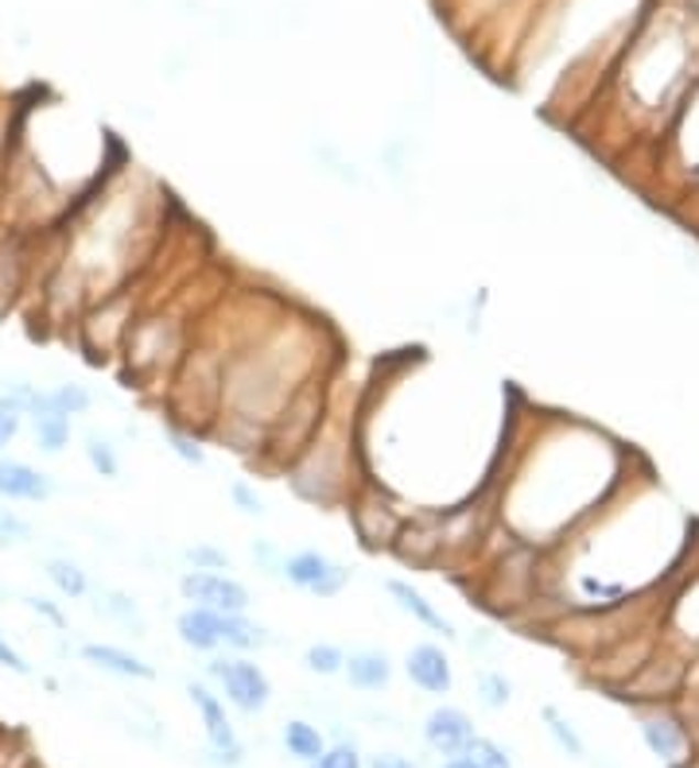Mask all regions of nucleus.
Returning <instances> with one entry per match:
<instances>
[{
  "instance_id": "nucleus-1",
  "label": "nucleus",
  "mask_w": 699,
  "mask_h": 768,
  "mask_svg": "<svg viewBox=\"0 0 699 768\" xmlns=\"http://www.w3.org/2000/svg\"><path fill=\"white\" fill-rule=\"evenodd\" d=\"M630 482L625 450L599 427L568 416L505 412L498 467L490 478L498 524L513 540L551 551L583 528Z\"/></svg>"
},
{
  "instance_id": "nucleus-2",
  "label": "nucleus",
  "mask_w": 699,
  "mask_h": 768,
  "mask_svg": "<svg viewBox=\"0 0 699 768\" xmlns=\"http://www.w3.org/2000/svg\"><path fill=\"white\" fill-rule=\"evenodd\" d=\"M358 412H362V396L354 401V408H342V376H338L335 408H330L327 424L299 450L296 462L280 474L296 501L319 508V513H338L362 490L365 462L362 442H358Z\"/></svg>"
},
{
  "instance_id": "nucleus-3",
  "label": "nucleus",
  "mask_w": 699,
  "mask_h": 768,
  "mask_svg": "<svg viewBox=\"0 0 699 768\" xmlns=\"http://www.w3.org/2000/svg\"><path fill=\"white\" fill-rule=\"evenodd\" d=\"M210 311V307H206ZM206 311H179L175 303H144V311L136 315L129 338L121 345V369L129 388L136 393H156L164 396L167 384H172L179 361L187 358L190 342L198 334V322Z\"/></svg>"
},
{
  "instance_id": "nucleus-4",
  "label": "nucleus",
  "mask_w": 699,
  "mask_h": 768,
  "mask_svg": "<svg viewBox=\"0 0 699 768\" xmlns=\"http://www.w3.org/2000/svg\"><path fill=\"white\" fill-rule=\"evenodd\" d=\"M346 520H350V528H354L358 544H362L365 551H385V556H393L396 540H401V531L404 524H408L412 508L408 501H401L396 493H389L385 485L370 482L365 478L362 490L350 497V505L342 508Z\"/></svg>"
},
{
  "instance_id": "nucleus-5",
  "label": "nucleus",
  "mask_w": 699,
  "mask_h": 768,
  "mask_svg": "<svg viewBox=\"0 0 699 768\" xmlns=\"http://www.w3.org/2000/svg\"><path fill=\"white\" fill-rule=\"evenodd\" d=\"M47 233H24V229L0 226V322L17 315L35 295L43 268L40 253Z\"/></svg>"
},
{
  "instance_id": "nucleus-6",
  "label": "nucleus",
  "mask_w": 699,
  "mask_h": 768,
  "mask_svg": "<svg viewBox=\"0 0 699 768\" xmlns=\"http://www.w3.org/2000/svg\"><path fill=\"white\" fill-rule=\"evenodd\" d=\"M210 679L218 683V691L226 695V703L241 714H264L272 703V679L269 671L261 668L256 660L249 656H215V660L206 663Z\"/></svg>"
},
{
  "instance_id": "nucleus-7",
  "label": "nucleus",
  "mask_w": 699,
  "mask_h": 768,
  "mask_svg": "<svg viewBox=\"0 0 699 768\" xmlns=\"http://www.w3.org/2000/svg\"><path fill=\"white\" fill-rule=\"evenodd\" d=\"M284 582L292 590H299V594L330 602V597H338L350 586V567L319 548H299L284 556Z\"/></svg>"
},
{
  "instance_id": "nucleus-8",
  "label": "nucleus",
  "mask_w": 699,
  "mask_h": 768,
  "mask_svg": "<svg viewBox=\"0 0 699 768\" xmlns=\"http://www.w3.org/2000/svg\"><path fill=\"white\" fill-rule=\"evenodd\" d=\"M179 597L187 605H203L215 613H249L253 610V590L233 571H183Z\"/></svg>"
},
{
  "instance_id": "nucleus-9",
  "label": "nucleus",
  "mask_w": 699,
  "mask_h": 768,
  "mask_svg": "<svg viewBox=\"0 0 699 768\" xmlns=\"http://www.w3.org/2000/svg\"><path fill=\"white\" fill-rule=\"evenodd\" d=\"M187 695H190V703H195L198 718H203V734H206V742H210V753H215L226 768H238L241 760H245V745H241L238 729H233L230 714H226V703L206 683H190Z\"/></svg>"
},
{
  "instance_id": "nucleus-10",
  "label": "nucleus",
  "mask_w": 699,
  "mask_h": 768,
  "mask_svg": "<svg viewBox=\"0 0 699 768\" xmlns=\"http://www.w3.org/2000/svg\"><path fill=\"white\" fill-rule=\"evenodd\" d=\"M55 493L58 485L47 470L32 467L24 458L0 454V501L4 505H47Z\"/></svg>"
},
{
  "instance_id": "nucleus-11",
  "label": "nucleus",
  "mask_w": 699,
  "mask_h": 768,
  "mask_svg": "<svg viewBox=\"0 0 699 768\" xmlns=\"http://www.w3.org/2000/svg\"><path fill=\"white\" fill-rule=\"evenodd\" d=\"M404 676L412 687H419L424 695H451L455 691V663L444 645L436 640H419L404 656Z\"/></svg>"
},
{
  "instance_id": "nucleus-12",
  "label": "nucleus",
  "mask_w": 699,
  "mask_h": 768,
  "mask_svg": "<svg viewBox=\"0 0 699 768\" xmlns=\"http://www.w3.org/2000/svg\"><path fill=\"white\" fill-rule=\"evenodd\" d=\"M381 586H385L389 602H393L396 610L404 613V617H412L416 625H424V629L436 633V637H444V640H459V629H455V622L447 617L444 610H439L436 602H432L428 594H424V590L416 586V582H408V579H385Z\"/></svg>"
},
{
  "instance_id": "nucleus-13",
  "label": "nucleus",
  "mask_w": 699,
  "mask_h": 768,
  "mask_svg": "<svg viewBox=\"0 0 699 768\" xmlns=\"http://www.w3.org/2000/svg\"><path fill=\"white\" fill-rule=\"evenodd\" d=\"M474 722L459 706H436V711L424 718V742L439 757H462L474 742Z\"/></svg>"
},
{
  "instance_id": "nucleus-14",
  "label": "nucleus",
  "mask_w": 699,
  "mask_h": 768,
  "mask_svg": "<svg viewBox=\"0 0 699 768\" xmlns=\"http://www.w3.org/2000/svg\"><path fill=\"white\" fill-rule=\"evenodd\" d=\"M637 726H642V742L649 745V753L657 760H665V765H684L688 760L691 737L673 711H660V706L657 711H645Z\"/></svg>"
},
{
  "instance_id": "nucleus-15",
  "label": "nucleus",
  "mask_w": 699,
  "mask_h": 768,
  "mask_svg": "<svg viewBox=\"0 0 699 768\" xmlns=\"http://www.w3.org/2000/svg\"><path fill=\"white\" fill-rule=\"evenodd\" d=\"M175 637L190 652L218 656L222 652V613L203 610V605H187V610L175 613Z\"/></svg>"
},
{
  "instance_id": "nucleus-16",
  "label": "nucleus",
  "mask_w": 699,
  "mask_h": 768,
  "mask_svg": "<svg viewBox=\"0 0 699 768\" xmlns=\"http://www.w3.org/2000/svg\"><path fill=\"white\" fill-rule=\"evenodd\" d=\"M78 656H83L90 668L106 671V676H117V679H136V683H149V679H156V668H152L144 656L129 652V648H121V645L86 640V645L78 648Z\"/></svg>"
},
{
  "instance_id": "nucleus-17",
  "label": "nucleus",
  "mask_w": 699,
  "mask_h": 768,
  "mask_svg": "<svg viewBox=\"0 0 699 768\" xmlns=\"http://www.w3.org/2000/svg\"><path fill=\"white\" fill-rule=\"evenodd\" d=\"M342 676L354 691L378 695V691H385V687L393 683L396 668H393V660H389V652H381V648H354V652H346Z\"/></svg>"
},
{
  "instance_id": "nucleus-18",
  "label": "nucleus",
  "mask_w": 699,
  "mask_h": 768,
  "mask_svg": "<svg viewBox=\"0 0 699 768\" xmlns=\"http://www.w3.org/2000/svg\"><path fill=\"white\" fill-rule=\"evenodd\" d=\"M43 574H47L51 590H55L63 602H86V597L94 594L90 571L70 556H47L43 559Z\"/></svg>"
},
{
  "instance_id": "nucleus-19",
  "label": "nucleus",
  "mask_w": 699,
  "mask_h": 768,
  "mask_svg": "<svg viewBox=\"0 0 699 768\" xmlns=\"http://www.w3.org/2000/svg\"><path fill=\"white\" fill-rule=\"evenodd\" d=\"M272 633L264 629L261 622H253L249 613H222V648L233 656H249L261 652V648L272 645Z\"/></svg>"
},
{
  "instance_id": "nucleus-20",
  "label": "nucleus",
  "mask_w": 699,
  "mask_h": 768,
  "mask_svg": "<svg viewBox=\"0 0 699 768\" xmlns=\"http://www.w3.org/2000/svg\"><path fill=\"white\" fill-rule=\"evenodd\" d=\"M28 427H32V439H35V450L47 458L63 454L70 447V435H75V419L70 416H58V412H32L28 416Z\"/></svg>"
},
{
  "instance_id": "nucleus-21",
  "label": "nucleus",
  "mask_w": 699,
  "mask_h": 768,
  "mask_svg": "<svg viewBox=\"0 0 699 768\" xmlns=\"http://www.w3.org/2000/svg\"><path fill=\"white\" fill-rule=\"evenodd\" d=\"M43 408L78 419L94 408V393L78 381H58V384H51V388H40V401H35L32 412H43Z\"/></svg>"
},
{
  "instance_id": "nucleus-22",
  "label": "nucleus",
  "mask_w": 699,
  "mask_h": 768,
  "mask_svg": "<svg viewBox=\"0 0 699 768\" xmlns=\"http://www.w3.org/2000/svg\"><path fill=\"white\" fill-rule=\"evenodd\" d=\"M94 602H98V613L106 617V622H117L124 625L129 633H136V637H144L149 633V622H144V610H140V602L132 594H124V590H98L94 594Z\"/></svg>"
},
{
  "instance_id": "nucleus-23",
  "label": "nucleus",
  "mask_w": 699,
  "mask_h": 768,
  "mask_svg": "<svg viewBox=\"0 0 699 768\" xmlns=\"http://www.w3.org/2000/svg\"><path fill=\"white\" fill-rule=\"evenodd\" d=\"M160 435H164V447L172 450L175 458H179L183 467H206V435L195 431V427L187 424H175V419H164V427H160Z\"/></svg>"
},
{
  "instance_id": "nucleus-24",
  "label": "nucleus",
  "mask_w": 699,
  "mask_h": 768,
  "mask_svg": "<svg viewBox=\"0 0 699 768\" xmlns=\"http://www.w3.org/2000/svg\"><path fill=\"white\" fill-rule=\"evenodd\" d=\"M280 737H284V749H288L296 760H304V765H312V760H319V757H323V749H327V737H323V729L315 726V722H307V718H292V722H284V729H280Z\"/></svg>"
},
{
  "instance_id": "nucleus-25",
  "label": "nucleus",
  "mask_w": 699,
  "mask_h": 768,
  "mask_svg": "<svg viewBox=\"0 0 699 768\" xmlns=\"http://www.w3.org/2000/svg\"><path fill=\"white\" fill-rule=\"evenodd\" d=\"M83 454H86V467L94 470V478H101V482H117V478H121V447H117L109 435L90 431L83 439Z\"/></svg>"
},
{
  "instance_id": "nucleus-26",
  "label": "nucleus",
  "mask_w": 699,
  "mask_h": 768,
  "mask_svg": "<svg viewBox=\"0 0 699 768\" xmlns=\"http://www.w3.org/2000/svg\"><path fill=\"white\" fill-rule=\"evenodd\" d=\"M35 401H40V384L32 381V376H0V408H12L20 412V416H32Z\"/></svg>"
},
{
  "instance_id": "nucleus-27",
  "label": "nucleus",
  "mask_w": 699,
  "mask_h": 768,
  "mask_svg": "<svg viewBox=\"0 0 699 768\" xmlns=\"http://www.w3.org/2000/svg\"><path fill=\"white\" fill-rule=\"evenodd\" d=\"M304 668L319 679L342 676L346 668V648L335 645V640H315V645L304 648Z\"/></svg>"
},
{
  "instance_id": "nucleus-28",
  "label": "nucleus",
  "mask_w": 699,
  "mask_h": 768,
  "mask_svg": "<svg viewBox=\"0 0 699 768\" xmlns=\"http://www.w3.org/2000/svg\"><path fill=\"white\" fill-rule=\"evenodd\" d=\"M474 691H478V703H482L485 711H505L513 699V683L505 679V671H494V668L478 671Z\"/></svg>"
},
{
  "instance_id": "nucleus-29",
  "label": "nucleus",
  "mask_w": 699,
  "mask_h": 768,
  "mask_svg": "<svg viewBox=\"0 0 699 768\" xmlns=\"http://www.w3.org/2000/svg\"><path fill=\"white\" fill-rule=\"evenodd\" d=\"M183 571H233V559L218 544H190L183 548Z\"/></svg>"
},
{
  "instance_id": "nucleus-30",
  "label": "nucleus",
  "mask_w": 699,
  "mask_h": 768,
  "mask_svg": "<svg viewBox=\"0 0 699 768\" xmlns=\"http://www.w3.org/2000/svg\"><path fill=\"white\" fill-rule=\"evenodd\" d=\"M35 540V524L28 516H20L17 508L0 505V548H28Z\"/></svg>"
},
{
  "instance_id": "nucleus-31",
  "label": "nucleus",
  "mask_w": 699,
  "mask_h": 768,
  "mask_svg": "<svg viewBox=\"0 0 699 768\" xmlns=\"http://www.w3.org/2000/svg\"><path fill=\"white\" fill-rule=\"evenodd\" d=\"M544 729H548V737L568 753V757H576V760L583 757V737L576 734V726H571L556 706H544Z\"/></svg>"
},
{
  "instance_id": "nucleus-32",
  "label": "nucleus",
  "mask_w": 699,
  "mask_h": 768,
  "mask_svg": "<svg viewBox=\"0 0 699 768\" xmlns=\"http://www.w3.org/2000/svg\"><path fill=\"white\" fill-rule=\"evenodd\" d=\"M226 497H230V505L238 508L241 516H253V520L269 516V505H264L261 490H256V482H249V478H233V482L226 485Z\"/></svg>"
},
{
  "instance_id": "nucleus-33",
  "label": "nucleus",
  "mask_w": 699,
  "mask_h": 768,
  "mask_svg": "<svg viewBox=\"0 0 699 768\" xmlns=\"http://www.w3.org/2000/svg\"><path fill=\"white\" fill-rule=\"evenodd\" d=\"M467 757L474 760L478 768H513V757L505 745H498L494 737H474L467 749Z\"/></svg>"
},
{
  "instance_id": "nucleus-34",
  "label": "nucleus",
  "mask_w": 699,
  "mask_h": 768,
  "mask_svg": "<svg viewBox=\"0 0 699 768\" xmlns=\"http://www.w3.org/2000/svg\"><path fill=\"white\" fill-rule=\"evenodd\" d=\"M249 551H253L256 571H264V574H269V579L284 582V556H288V551H280L276 544L269 540V536H261V540L249 544Z\"/></svg>"
},
{
  "instance_id": "nucleus-35",
  "label": "nucleus",
  "mask_w": 699,
  "mask_h": 768,
  "mask_svg": "<svg viewBox=\"0 0 699 768\" xmlns=\"http://www.w3.org/2000/svg\"><path fill=\"white\" fill-rule=\"evenodd\" d=\"M307 768H362V753H358L350 742H338V745H327L323 757L312 760Z\"/></svg>"
},
{
  "instance_id": "nucleus-36",
  "label": "nucleus",
  "mask_w": 699,
  "mask_h": 768,
  "mask_svg": "<svg viewBox=\"0 0 699 768\" xmlns=\"http://www.w3.org/2000/svg\"><path fill=\"white\" fill-rule=\"evenodd\" d=\"M0 668H9L12 676H32V663H28V656L20 652L17 645H12L9 637H4V633H0Z\"/></svg>"
},
{
  "instance_id": "nucleus-37",
  "label": "nucleus",
  "mask_w": 699,
  "mask_h": 768,
  "mask_svg": "<svg viewBox=\"0 0 699 768\" xmlns=\"http://www.w3.org/2000/svg\"><path fill=\"white\" fill-rule=\"evenodd\" d=\"M24 427H28V419L20 416V412L0 408V450L12 447V442H17L20 435H24Z\"/></svg>"
},
{
  "instance_id": "nucleus-38",
  "label": "nucleus",
  "mask_w": 699,
  "mask_h": 768,
  "mask_svg": "<svg viewBox=\"0 0 699 768\" xmlns=\"http://www.w3.org/2000/svg\"><path fill=\"white\" fill-rule=\"evenodd\" d=\"M24 602H28V610H32V613H40L43 622H51V625H55V629H66V617H63V610H58V605L51 602V597L28 594Z\"/></svg>"
},
{
  "instance_id": "nucleus-39",
  "label": "nucleus",
  "mask_w": 699,
  "mask_h": 768,
  "mask_svg": "<svg viewBox=\"0 0 699 768\" xmlns=\"http://www.w3.org/2000/svg\"><path fill=\"white\" fill-rule=\"evenodd\" d=\"M370 768H416L408 757H401V753H378V757L370 760Z\"/></svg>"
},
{
  "instance_id": "nucleus-40",
  "label": "nucleus",
  "mask_w": 699,
  "mask_h": 768,
  "mask_svg": "<svg viewBox=\"0 0 699 768\" xmlns=\"http://www.w3.org/2000/svg\"><path fill=\"white\" fill-rule=\"evenodd\" d=\"M444 768H478V765L467 757V753H462V757H447V760H444Z\"/></svg>"
},
{
  "instance_id": "nucleus-41",
  "label": "nucleus",
  "mask_w": 699,
  "mask_h": 768,
  "mask_svg": "<svg viewBox=\"0 0 699 768\" xmlns=\"http://www.w3.org/2000/svg\"><path fill=\"white\" fill-rule=\"evenodd\" d=\"M0 454H4V450H0Z\"/></svg>"
}]
</instances>
